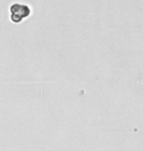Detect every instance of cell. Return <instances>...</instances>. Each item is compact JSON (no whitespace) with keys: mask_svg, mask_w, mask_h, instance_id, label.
I'll use <instances>...</instances> for the list:
<instances>
[{"mask_svg":"<svg viewBox=\"0 0 143 151\" xmlns=\"http://www.w3.org/2000/svg\"><path fill=\"white\" fill-rule=\"evenodd\" d=\"M10 20L15 24L23 22L25 19H28L32 14V9L29 5L22 4V3H13L10 8Z\"/></svg>","mask_w":143,"mask_h":151,"instance_id":"6da1fadb","label":"cell"}]
</instances>
